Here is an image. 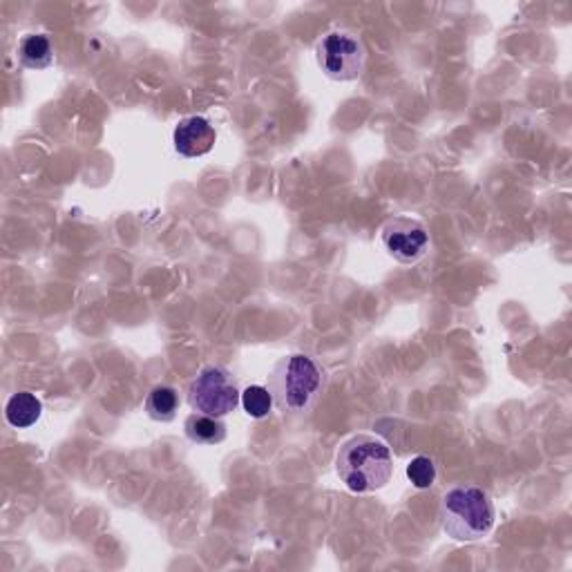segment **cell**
<instances>
[{
    "label": "cell",
    "instance_id": "6",
    "mask_svg": "<svg viewBox=\"0 0 572 572\" xmlns=\"http://www.w3.org/2000/svg\"><path fill=\"white\" fill-rule=\"evenodd\" d=\"M383 246L401 264L421 262L432 246L428 228L411 217H394L383 226Z\"/></svg>",
    "mask_w": 572,
    "mask_h": 572
},
{
    "label": "cell",
    "instance_id": "3",
    "mask_svg": "<svg viewBox=\"0 0 572 572\" xmlns=\"http://www.w3.org/2000/svg\"><path fill=\"white\" fill-rule=\"evenodd\" d=\"M497 510L479 485L449 487L441 499V523L454 542H479L494 527Z\"/></svg>",
    "mask_w": 572,
    "mask_h": 572
},
{
    "label": "cell",
    "instance_id": "10",
    "mask_svg": "<svg viewBox=\"0 0 572 572\" xmlns=\"http://www.w3.org/2000/svg\"><path fill=\"white\" fill-rule=\"evenodd\" d=\"M186 436L198 443V445H217L226 438V425L221 418L217 416H208V414H190L186 418Z\"/></svg>",
    "mask_w": 572,
    "mask_h": 572
},
{
    "label": "cell",
    "instance_id": "11",
    "mask_svg": "<svg viewBox=\"0 0 572 572\" xmlns=\"http://www.w3.org/2000/svg\"><path fill=\"white\" fill-rule=\"evenodd\" d=\"M145 411L152 421L170 423L179 411V392L170 385H157L145 396Z\"/></svg>",
    "mask_w": 572,
    "mask_h": 572
},
{
    "label": "cell",
    "instance_id": "8",
    "mask_svg": "<svg viewBox=\"0 0 572 572\" xmlns=\"http://www.w3.org/2000/svg\"><path fill=\"white\" fill-rule=\"evenodd\" d=\"M16 56L27 69H46L54 63V46L48 34H25L18 43Z\"/></svg>",
    "mask_w": 572,
    "mask_h": 572
},
{
    "label": "cell",
    "instance_id": "5",
    "mask_svg": "<svg viewBox=\"0 0 572 572\" xmlns=\"http://www.w3.org/2000/svg\"><path fill=\"white\" fill-rule=\"evenodd\" d=\"M316 59L325 76L331 81H356L365 72L367 65V50L363 38L347 29H331L327 31L318 46Z\"/></svg>",
    "mask_w": 572,
    "mask_h": 572
},
{
    "label": "cell",
    "instance_id": "13",
    "mask_svg": "<svg viewBox=\"0 0 572 572\" xmlns=\"http://www.w3.org/2000/svg\"><path fill=\"white\" fill-rule=\"evenodd\" d=\"M407 479L418 490L432 487L436 481V466L430 456H416V459H411L407 466Z\"/></svg>",
    "mask_w": 572,
    "mask_h": 572
},
{
    "label": "cell",
    "instance_id": "7",
    "mask_svg": "<svg viewBox=\"0 0 572 572\" xmlns=\"http://www.w3.org/2000/svg\"><path fill=\"white\" fill-rule=\"evenodd\" d=\"M215 141H217V132L213 124L204 117H198V114L195 117L181 119L173 132V145L186 160L208 155Z\"/></svg>",
    "mask_w": 572,
    "mask_h": 572
},
{
    "label": "cell",
    "instance_id": "12",
    "mask_svg": "<svg viewBox=\"0 0 572 572\" xmlns=\"http://www.w3.org/2000/svg\"><path fill=\"white\" fill-rule=\"evenodd\" d=\"M274 396L269 392V387H262V385H251L242 392V407L251 418H264L269 416L274 409Z\"/></svg>",
    "mask_w": 572,
    "mask_h": 572
},
{
    "label": "cell",
    "instance_id": "2",
    "mask_svg": "<svg viewBox=\"0 0 572 572\" xmlns=\"http://www.w3.org/2000/svg\"><path fill=\"white\" fill-rule=\"evenodd\" d=\"M340 481L356 494H369L385 487L394 474V456L385 441L371 434H358L342 443L335 456Z\"/></svg>",
    "mask_w": 572,
    "mask_h": 572
},
{
    "label": "cell",
    "instance_id": "4",
    "mask_svg": "<svg viewBox=\"0 0 572 572\" xmlns=\"http://www.w3.org/2000/svg\"><path fill=\"white\" fill-rule=\"evenodd\" d=\"M188 405L200 414L224 418L242 403V392L233 373L221 365H206L188 385Z\"/></svg>",
    "mask_w": 572,
    "mask_h": 572
},
{
    "label": "cell",
    "instance_id": "1",
    "mask_svg": "<svg viewBox=\"0 0 572 572\" xmlns=\"http://www.w3.org/2000/svg\"><path fill=\"white\" fill-rule=\"evenodd\" d=\"M266 387H269L274 403L282 414L304 416L322 396L327 387V371L307 354H291L276 363Z\"/></svg>",
    "mask_w": 572,
    "mask_h": 572
},
{
    "label": "cell",
    "instance_id": "9",
    "mask_svg": "<svg viewBox=\"0 0 572 572\" xmlns=\"http://www.w3.org/2000/svg\"><path fill=\"white\" fill-rule=\"evenodd\" d=\"M43 414V403L31 392H18L8 401L5 418L12 428L27 430L38 423V418Z\"/></svg>",
    "mask_w": 572,
    "mask_h": 572
}]
</instances>
